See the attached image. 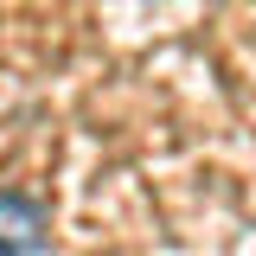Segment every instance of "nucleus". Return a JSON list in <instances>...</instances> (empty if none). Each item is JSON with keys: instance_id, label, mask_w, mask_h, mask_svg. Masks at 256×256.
<instances>
[{"instance_id": "obj_1", "label": "nucleus", "mask_w": 256, "mask_h": 256, "mask_svg": "<svg viewBox=\"0 0 256 256\" xmlns=\"http://www.w3.org/2000/svg\"><path fill=\"white\" fill-rule=\"evenodd\" d=\"M52 250V218L32 192H0V256H45Z\"/></svg>"}]
</instances>
